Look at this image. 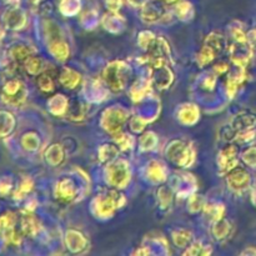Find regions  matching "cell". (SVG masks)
Here are the masks:
<instances>
[{"label": "cell", "instance_id": "f35d334b", "mask_svg": "<svg viewBox=\"0 0 256 256\" xmlns=\"http://www.w3.org/2000/svg\"><path fill=\"white\" fill-rule=\"evenodd\" d=\"M189 249L185 252V254H189V255H205L208 254V252H210L209 250H205V248L206 246H202L200 242H195V244H192V246H188Z\"/></svg>", "mask_w": 256, "mask_h": 256}, {"label": "cell", "instance_id": "f546056e", "mask_svg": "<svg viewBox=\"0 0 256 256\" xmlns=\"http://www.w3.org/2000/svg\"><path fill=\"white\" fill-rule=\"evenodd\" d=\"M22 145L24 149L29 150V152H34L40 145L39 136L35 132H26L25 135H22Z\"/></svg>", "mask_w": 256, "mask_h": 256}, {"label": "cell", "instance_id": "83f0119b", "mask_svg": "<svg viewBox=\"0 0 256 256\" xmlns=\"http://www.w3.org/2000/svg\"><path fill=\"white\" fill-rule=\"evenodd\" d=\"M216 52H214L212 49H210L209 46H206V45H204V46L202 48V50H200V52L198 54V64H199L200 68H204L208 64H210V62H212V60L216 58Z\"/></svg>", "mask_w": 256, "mask_h": 256}, {"label": "cell", "instance_id": "d4e9b609", "mask_svg": "<svg viewBox=\"0 0 256 256\" xmlns=\"http://www.w3.org/2000/svg\"><path fill=\"white\" fill-rule=\"evenodd\" d=\"M38 86L42 92H52L55 89L54 79L52 75L49 72H44L38 75Z\"/></svg>", "mask_w": 256, "mask_h": 256}, {"label": "cell", "instance_id": "3957f363", "mask_svg": "<svg viewBox=\"0 0 256 256\" xmlns=\"http://www.w3.org/2000/svg\"><path fill=\"white\" fill-rule=\"evenodd\" d=\"M166 158L182 168H189L195 162V150L189 142L172 140L166 148Z\"/></svg>", "mask_w": 256, "mask_h": 256}, {"label": "cell", "instance_id": "9c48e42d", "mask_svg": "<svg viewBox=\"0 0 256 256\" xmlns=\"http://www.w3.org/2000/svg\"><path fill=\"white\" fill-rule=\"evenodd\" d=\"M232 132H248V130H256V115L249 112H242L234 116L232 122Z\"/></svg>", "mask_w": 256, "mask_h": 256}, {"label": "cell", "instance_id": "44dd1931", "mask_svg": "<svg viewBox=\"0 0 256 256\" xmlns=\"http://www.w3.org/2000/svg\"><path fill=\"white\" fill-rule=\"evenodd\" d=\"M232 228V224H230V222H228V220H218V222H214V226H212V235L215 236V239L224 240L230 235Z\"/></svg>", "mask_w": 256, "mask_h": 256}, {"label": "cell", "instance_id": "30bf717a", "mask_svg": "<svg viewBox=\"0 0 256 256\" xmlns=\"http://www.w3.org/2000/svg\"><path fill=\"white\" fill-rule=\"evenodd\" d=\"M26 18H25V12L20 9L18 5L9 8L4 14V22L6 28L12 30H19L24 28Z\"/></svg>", "mask_w": 256, "mask_h": 256}, {"label": "cell", "instance_id": "d6a6232c", "mask_svg": "<svg viewBox=\"0 0 256 256\" xmlns=\"http://www.w3.org/2000/svg\"><path fill=\"white\" fill-rule=\"evenodd\" d=\"M155 39H156V38H155V35L152 34V32H149V30H145V32H140L139 36H138V44H139V46L142 48V49L146 50L148 52V49L152 46Z\"/></svg>", "mask_w": 256, "mask_h": 256}, {"label": "cell", "instance_id": "4dcf8cb0", "mask_svg": "<svg viewBox=\"0 0 256 256\" xmlns=\"http://www.w3.org/2000/svg\"><path fill=\"white\" fill-rule=\"evenodd\" d=\"M175 15H176L179 19L185 20L186 18H189L190 14H192V2H186V0H182V2H178L175 5Z\"/></svg>", "mask_w": 256, "mask_h": 256}, {"label": "cell", "instance_id": "ab89813d", "mask_svg": "<svg viewBox=\"0 0 256 256\" xmlns=\"http://www.w3.org/2000/svg\"><path fill=\"white\" fill-rule=\"evenodd\" d=\"M105 2H106L108 9L112 12H116L122 5V0H105Z\"/></svg>", "mask_w": 256, "mask_h": 256}, {"label": "cell", "instance_id": "d6986e66", "mask_svg": "<svg viewBox=\"0 0 256 256\" xmlns=\"http://www.w3.org/2000/svg\"><path fill=\"white\" fill-rule=\"evenodd\" d=\"M39 232V222L34 218L32 212H25L22 219V232L26 236H35Z\"/></svg>", "mask_w": 256, "mask_h": 256}, {"label": "cell", "instance_id": "52a82bcc", "mask_svg": "<svg viewBox=\"0 0 256 256\" xmlns=\"http://www.w3.org/2000/svg\"><path fill=\"white\" fill-rule=\"evenodd\" d=\"M128 120V112L126 110L122 109V108H112L108 109L106 112L102 114V125L108 132L112 135L118 134L122 132V128L124 122Z\"/></svg>", "mask_w": 256, "mask_h": 256}, {"label": "cell", "instance_id": "5bb4252c", "mask_svg": "<svg viewBox=\"0 0 256 256\" xmlns=\"http://www.w3.org/2000/svg\"><path fill=\"white\" fill-rule=\"evenodd\" d=\"M49 52L59 62H65L70 55V49L68 42L64 39L55 40V42L48 44Z\"/></svg>", "mask_w": 256, "mask_h": 256}, {"label": "cell", "instance_id": "f1b7e54d", "mask_svg": "<svg viewBox=\"0 0 256 256\" xmlns=\"http://www.w3.org/2000/svg\"><path fill=\"white\" fill-rule=\"evenodd\" d=\"M32 186H34L32 180L30 179V178H24V179L22 180V182L19 184V186H18V189L15 190L14 199L16 200L24 199L25 195H28L30 192H32Z\"/></svg>", "mask_w": 256, "mask_h": 256}, {"label": "cell", "instance_id": "603a6c76", "mask_svg": "<svg viewBox=\"0 0 256 256\" xmlns=\"http://www.w3.org/2000/svg\"><path fill=\"white\" fill-rule=\"evenodd\" d=\"M204 45L209 46L210 49H212L218 54V52H222V50L224 49L225 40L222 35L218 34V32H212V34L205 38Z\"/></svg>", "mask_w": 256, "mask_h": 256}, {"label": "cell", "instance_id": "7dc6e473", "mask_svg": "<svg viewBox=\"0 0 256 256\" xmlns=\"http://www.w3.org/2000/svg\"><path fill=\"white\" fill-rule=\"evenodd\" d=\"M20 0H5V2H8V4H10L12 6H15V5L19 4Z\"/></svg>", "mask_w": 256, "mask_h": 256}, {"label": "cell", "instance_id": "8d00e7d4", "mask_svg": "<svg viewBox=\"0 0 256 256\" xmlns=\"http://www.w3.org/2000/svg\"><path fill=\"white\" fill-rule=\"evenodd\" d=\"M188 206H189V209L192 210V212H199V210L204 209L205 202L204 200L200 198V195H192V196H190L189 202H188Z\"/></svg>", "mask_w": 256, "mask_h": 256}, {"label": "cell", "instance_id": "8992f818", "mask_svg": "<svg viewBox=\"0 0 256 256\" xmlns=\"http://www.w3.org/2000/svg\"><path fill=\"white\" fill-rule=\"evenodd\" d=\"M226 184L232 192L242 194V192H248L252 186V176L244 166L238 165L236 168L228 172Z\"/></svg>", "mask_w": 256, "mask_h": 256}, {"label": "cell", "instance_id": "9a60e30c", "mask_svg": "<svg viewBox=\"0 0 256 256\" xmlns=\"http://www.w3.org/2000/svg\"><path fill=\"white\" fill-rule=\"evenodd\" d=\"M146 175L152 182H162L166 180V168L162 162L152 160L146 168Z\"/></svg>", "mask_w": 256, "mask_h": 256}, {"label": "cell", "instance_id": "74e56055", "mask_svg": "<svg viewBox=\"0 0 256 256\" xmlns=\"http://www.w3.org/2000/svg\"><path fill=\"white\" fill-rule=\"evenodd\" d=\"M12 190V182L10 178H2L0 179V196H6Z\"/></svg>", "mask_w": 256, "mask_h": 256}, {"label": "cell", "instance_id": "ac0fdd59", "mask_svg": "<svg viewBox=\"0 0 256 256\" xmlns=\"http://www.w3.org/2000/svg\"><path fill=\"white\" fill-rule=\"evenodd\" d=\"M66 244L68 249L72 250V252H80L82 249L86 248L88 242L84 238V235H82L80 232L69 230L66 234Z\"/></svg>", "mask_w": 256, "mask_h": 256}, {"label": "cell", "instance_id": "2e32d148", "mask_svg": "<svg viewBox=\"0 0 256 256\" xmlns=\"http://www.w3.org/2000/svg\"><path fill=\"white\" fill-rule=\"evenodd\" d=\"M200 112L196 108V105L192 104H185L182 105L179 110V116L178 119H180V122L185 125H192L194 122H196V120L199 119Z\"/></svg>", "mask_w": 256, "mask_h": 256}, {"label": "cell", "instance_id": "4316f807", "mask_svg": "<svg viewBox=\"0 0 256 256\" xmlns=\"http://www.w3.org/2000/svg\"><path fill=\"white\" fill-rule=\"evenodd\" d=\"M172 240L178 248H188V245L192 242V232L184 229H179L172 232Z\"/></svg>", "mask_w": 256, "mask_h": 256}, {"label": "cell", "instance_id": "1f68e13d", "mask_svg": "<svg viewBox=\"0 0 256 256\" xmlns=\"http://www.w3.org/2000/svg\"><path fill=\"white\" fill-rule=\"evenodd\" d=\"M242 160L248 168L256 170V145H250L242 152Z\"/></svg>", "mask_w": 256, "mask_h": 256}, {"label": "cell", "instance_id": "60d3db41", "mask_svg": "<svg viewBox=\"0 0 256 256\" xmlns=\"http://www.w3.org/2000/svg\"><path fill=\"white\" fill-rule=\"evenodd\" d=\"M229 72V64L228 62H219L214 66V72L216 75L225 74V72Z\"/></svg>", "mask_w": 256, "mask_h": 256}, {"label": "cell", "instance_id": "bcb514c9", "mask_svg": "<svg viewBox=\"0 0 256 256\" xmlns=\"http://www.w3.org/2000/svg\"><path fill=\"white\" fill-rule=\"evenodd\" d=\"M252 205L256 208V185H255V188H252Z\"/></svg>", "mask_w": 256, "mask_h": 256}, {"label": "cell", "instance_id": "c3c4849f", "mask_svg": "<svg viewBox=\"0 0 256 256\" xmlns=\"http://www.w3.org/2000/svg\"><path fill=\"white\" fill-rule=\"evenodd\" d=\"M164 2H166V4H172V2H178L179 0H164Z\"/></svg>", "mask_w": 256, "mask_h": 256}, {"label": "cell", "instance_id": "6da1fadb", "mask_svg": "<svg viewBox=\"0 0 256 256\" xmlns=\"http://www.w3.org/2000/svg\"><path fill=\"white\" fill-rule=\"evenodd\" d=\"M124 195L120 194L118 190H109L104 194L98 195L96 199L92 202V210H94L96 218L108 219L114 215L116 209L124 206L125 204Z\"/></svg>", "mask_w": 256, "mask_h": 256}, {"label": "cell", "instance_id": "ee69618b", "mask_svg": "<svg viewBox=\"0 0 256 256\" xmlns=\"http://www.w3.org/2000/svg\"><path fill=\"white\" fill-rule=\"evenodd\" d=\"M146 2L148 0H128V2H130V4L135 8H139V6L142 8Z\"/></svg>", "mask_w": 256, "mask_h": 256}, {"label": "cell", "instance_id": "d590c367", "mask_svg": "<svg viewBox=\"0 0 256 256\" xmlns=\"http://www.w3.org/2000/svg\"><path fill=\"white\" fill-rule=\"evenodd\" d=\"M140 144L144 150H150L155 146L156 144V136H155L154 132H149L145 135H142V139H140Z\"/></svg>", "mask_w": 256, "mask_h": 256}, {"label": "cell", "instance_id": "277c9868", "mask_svg": "<svg viewBox=\"0 0 256 256\" xmlns=\"http://www.w3.org/2000/svg\"><path fill=\"white\" fill-rule=\"evenodd\" d=\"M106 182L115 189H124L130 182V168L125 160H112L105 170Z\"/></svg>", "mask_w": 256, "mask_h": 256}, {"label": "cell", "instance_id": "5b68a950", "mask_svg": "<svg viewBox=\"0 0 256 256\" xmlns=\"http://www.w3.org/2000/svg\"><path fill=\"white\" fill-rule=\"evenodd\" d=\"M26 88L20 79H9L2 88V99L5 104L12 106H20L26 99Z\"/></svg>", "mask_w": 256, "mask_h": 256}, {"label": "cell", "instance_id": "7bdbcfd3", "mask_svg": "<svg viewBox=\"0 0 256 256\" xmlns=\"http://www.w3.org/2000/svg\"><path fill=\"white\" fill-rule=\"evenodd\" d=\"M248 39H249V42H252L254 46H256V28H254V29L250 30V32H248Z\"/></svg>", "mask_w": 256, "mask_h": 256}, {"label": "cell", "instance_id": "f6af8a7d", "mask_svg": "<svg viewBox=\"0 0 256 256\" xmlns=\"http://www.w3.org/2000/svg\"><path fill=\"white\" fill-rule=\"evenodd\" d=\"M242 255H256V248L249 246L248 249H245L244 252H242Z\"/></svg>", "mask_w": 256, "mask_h": 256}, {"label": "cell", "instance_id": "e575fe53", "mask_svg": "<svg viewBox=\"0 0 256 256\" xmlns=\"http://www.w3.org/2000/svg\"><path fill=\"white\" fill-rule=\"evenodd\" d=\"M59 146L60 145H52V146L48 150V162H52V164H54V159L55 164H58V162H60V159H62V156H64V152H62V148Z\"/></svg>", "mask_w": 256, "mask_h": 256}, {"label": "cell", "instance_id": "7402d4cb", "mask_svg": "<svg viewBox=\"0 0 256 256\" xmlns=\"http://www.w3.org/2000/svg\"><path fill=\"white\" fill-rule=\"evenodd\" d=\"M205 214L212 222L224 219L225 215V206L222 204H206L204 206Z\"/></svg>", "mask_w": 256, "mask_h": 256}, {"label": "cell", "instance_id": "7a4b0ae2", "mask_svg": "<svg viewBox=\"0 0 256 256\" xmlns=\"http://www.w3.org/2000/svg\"><path fill=\"white\" fill-rule=\"evenodd\" d=\"M130 74V69L124 62H112L108 64V66L102 72V79L106 82L108 88L112 92H122L125 89L128 82V75Z\"/></svg>", "mask_w": 256, "mask_h": 256}, {"label": "cell", "instance_id": "8fae6325", "mask_svg": "<svg viewBox=\"0 0 256 256\" xmlns=\"http://www.w3.org/2000/svg\"><path fill=\"white\" fill-rule=\"evenodd\" d=\"M55 196L56 199L62 200L64 202H70L76 198V189L72 180L62 179L58 182L55 188Z\"/></svg>", "mask_w": 256, "mask_h": 256}, {"label": "cell", "instance_id": "b9f144b4", "mask_svg": "<svg viewBox=\"0 0 256 256\" xmlns=\"http://www.w3.org/2000/svg\"><path fill=\"white\" fill-rule=\"evenodd\" d=\"M215 84H216V76H215V75H210V76L206 78L204 82V86L209 90L214 89Z\"/></svg>", "mask_w": 256, "mask_h": 256}, {"label": "cell", "instance_id": "e0dca14e", "mask_svg": "<svg viewBox=\"0 0 256 256\" xmlns=\"http://www.w3.org/2000/svg\"><path fill=\"white\" fill-rule=\"evenodd\" d=\"M32 54H34V50H32V48L28 46V45L22 44L14 45L9 52L10 60H12V62H14V64H20V62L24 64L25 60H26L28 58L32 56Z\"/></svg>", "mask_w": 256, "mask_h": 256}, {"label": "cell", "instance_id": "836d02e7", "mask_svg": "<svg viewBox=\"0 0 256 256\" xmlns=\"http://www.w3.org/2000/svg\"><path fill=\"white\" fill-rule=\"evenodd\" d=\"M158 200H159L162 208H168L172 202V190L168 189L166 186H162L158 190Z\"/></svg>", "mask_w": 256, "mask_h": 256}, {"label": "cell", "instance_id": "4fadbf2b", "mask_svg": "<svg viewBox=\"0 0 256 256\" xmlns=\"http://www.w3.org/2000/svg\"><path fill=\"white\" fill-rule=\"evenodd\" d=\"M82 75L72 68H64L59 74V82L66 89H75L80 84Z\"/></svg>", "mask_w": 256, "mask_h": 256}, {"label": "cell", "instance_id": "cb8c5ba5", "mask_svg": "<svg viewBox=\"0 0 256 256\" xmlns=\"http://www.w3.org/2000/svg\"><path fill=\"white\" fill-rule=\"evenodd\" d=\"M118 152H119V149H118L115 145H102L100 149L98 150V155H99V159L102 160V162H112V160L116 158Z\"/></svg>", "mask_w": 256, "mask_h": 256}, {"label": "cell", "instance_id": "484cf974", "mask_svg": "<svg viewBox=\"0 0 256 256\" xmlns=\"http://www.w3.org/2000/svg\"><path fill=\"white\" fill-rule=\"evenodd\" d=\"M112 138H114L115 142H116V145L119 146V149L122 150H130L135 144L134 138L130 134H125V132H119L118 134L112 135Z\"/></svg>", "mask_w": 256, "mask_h": 256}, {"label": "cell", "instance_id": "ba28073f", "mask_svg": "<svg viewBox=\"0 0 256 256\" xmlns=\"http://www.w3.org/2000/svg\"><path fill=\"white\" fill-rule=\"evenodd\" d=\"M218 165L222 172H228L239 165V149L235 144H229L218 155Z\"/></svg>", "mask_w": 256, "mask_h": 256}, {"label": "cell", "instance_id": "7c38bea8", "mask_svg": "<svg viewBox=\"0 0 256 256\" xmlns=\"http://www.w3.org/2000/svg\"><path fill=\"white\" fill-rule=\"evenodd\" d=\"M164 14L165 12H162V8H159L156 4L149 2V0L142 6V19L145 22H148V24H152V22H156L159 20H162Z\"/></svg>", "mask_w": 256, "mask_h": 256}, {"label": "cell", "instance_id": "ffe728a7", "mask_svg": "<svg viewBox=\"0 0 256 256\" xmlns=\"http://www.w3.org/2000/svg\"><path fill=\"white\" fill-rule=\"evenodd\" d=\"M24 69L26 70L28 74L36 76V75L42 74L44 72V62H42V58L32 55V56L25 60Z\"/></svg>", "mask_w": 256, "mask_h": 256}]
</instances>
